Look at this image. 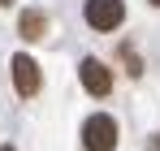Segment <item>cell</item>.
<instances>
[{"label":"cell","mask_w":160,"mask_h":151,"mask_svg":"<svg viewBox=\"0 0 160 151\" xmlns=\"http://www.w3.org/2000/svg\"><path fill=\"white\" fill-rule=\"evenodd\" d=\"M82 147L87 151H117V121L108 112H95L82 121Z\"/></svg>","instance_id":"6da1fadb"},{"label":"cell","mask_w":160,"mask_h":151,"mask_svg":"<svg viewBox=\"0 0 160 151\" xmlns=\"http://www.w3.org/2000/svg\"><path fill=\"white\" fill-rule=\"evenodd\" d=\"M0 4H13V0H0Z\"/></svg>","instance_id":"8992f818"},{"label":"cell","mask_w":160,"mask_h":151,"mask_svg":"<svg viewBox=\"0 0 160 151\" xmlns=\"http://www.w3.org/2000/svg\"><path fill=\"white\" fill-rule=\"evenodd\" d=\"M18 30H22V39L35 43V39H43V35H48V17H43L39 9H26V13L18 17Z\"/></svg>","instance_id":"5b68a950"},{"label":"cell","mask_w":160,"mask_h":151,"mask_svg":"<svg viewBox=\"0 0 160 151\" xmlns=\"http://www.w3.org/2000/svg\"><path fill=\"white\" fill-rule=\"evenodd\" d=\"M39 65H35V56H26V52H18L13 56V86H18V95L22 100H30V95H39Z\"/></svg>","instance_id":"277c9868"},{"label":"cell","mask_w":160,"mask_h":151,"mask_svg":"<svg viewBox=\"0 0 160 151\" xmlns=\"http://www.w3.org/2000/svg\"><path fill=\"white\" fill-rule=\"evenodd\" d=\"M0 151H13V147H0Z\"/></svg>","instance_id":"52a82bcc"},{"label":"cell","mask_w":160,"mask_h":151,"mask_svg":"<svg viewBox=\"0 0 160 151\" xmlns=\"http://www.w3.org/2000/svg\"><path fill=\"white\" fill-rule=\"evenodd\" d=\"M82 17H87L91 30H117V26L126 22V4L121 0H87Z\"/></svg>","instance_id":"7a4b0ae2"},{"label":"cell","mask_w":160,"mask_h":151,"mask_svg":"<svg viewBox=\"0 0 160 151\" xmlns=\"http://www.w3.org/2000/svg\"><path fill=\"white\" fill-rule=\"evenodd\" d=\"M78 78H82V86H87V95H95V100H104L108 91H112V69H108L104 61H95V56H87L78 65Z\"/></svg>","instance_id":"3957f363"},{"label":"cell","mask_w":160,"mask_h":151,"mask_svg":"<svg viewBox=\"0 0 160 151\" xmlns=\"http://www.w3.org/2000/svg\"><path fill=\"white\" fill-rule=\"evenodd\" d=\"M152 4H160V0H152Z\"/></svg>","instance_id":"ba28073f"}]
</instances>
